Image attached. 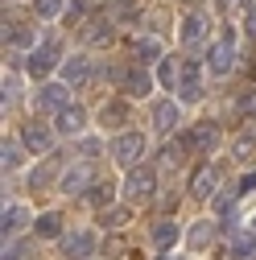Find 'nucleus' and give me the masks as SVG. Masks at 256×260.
Masks as SVG:
<instances>
[{
    "instance_id": "f257e3e1",
    "label": "nucleus",
    "mask_w": 256,
    "mask_h": 260,
    "mask_svg": "<svg viewBox=\"0 0 256 260\" xmlns=\"http://www.w3.org/2000/svg\"><path fill=\"white\" fill-rule=\"evenodd\" d=\"M207 67H211V75H232L236 71V34H232V25L219 29L215 46L207 50Z\"/></svg>"
},
{
    "instance_id": "f03ea898",
    "label": "nucleus",
    "mask_w": 256,
    "mask_h": 260,
    "mask_svg": "<svg viewBox=\"0 0 256 260\" xmlns=\"http://www.w3.org/2000/svg\"><path fill=\"white\" fill-rule=\"evenodd\" d=\"M145 149H149L145 133H120V137L112 141V157H116V166H128V170H137V166H141Z\"/></svg>"
},
{
    "instance_id": "7ed1b4c3",
    "label": "nucleus",
    "mask_w": 256,
    "mask_h": 260,
    "mask_svg": "<svg viewBox=\"0 0 256 260\" xmlns=\"http://www.w3.org/2000/svg\"><path fill=\"white\" fill-rule=\"evenodd\" d=\"M124 190H128V199H133V203H149V199H153V190H157V170H153V166H137V170H128Z\"/></svg>"
},
{
    "instance_id": "20e7f679",
    "label": "nucleus",
    "mask_w": 256,
    "mask_h": 260,
    "mask_svg": "<svg viewBox=\"0 0 256 260\" xmlns=\"http://www.w3.org/2000/svg\"><path fill=\"white\" fill-rule=\"evenodd\" d=\"M95 182H100V178H95V166H91V161H79L75 170H62L58 190H67V194H91Z\"/></svg>"
},
{
    "instance_id": "39448f33",
    "label": "nucleus",
    "mask_w": 256,
    "mask_h": 260,
    "mask_svg": "<svg viewBox=\"0 0 256 260\" xmlns=\"http://www.w3.org/2000/svg\"><path fill=\"white\" fill-rule=\"evenodd\" d=\"M58 38H46L38 50H29V62H25V67H29V75H34V79H46L54 67H58Z\"/></svg>"
},
{
    "instance_id": "423d86ee",
    "label": "nucleus",
    "mask_w": 256,
    "mask_h": 260,
    "mask_svg": "<svg viewBox=\"0 0 256 260\" xmlns=\"http://www.w3.org/2000/svg\"><path fill=\"white\" fill-rule=\"evenodd\" d=\"M178 100H182V104H199V100H203V71H199V62H182Z\"/></svg>"
},
{
    "instance_id": "0eeeda50",
    "label": "nucleus",
    "mask_w": 256,
    "mask_h": 260,
    "mask_svg": "<svg viewBox=\"0 0 256 260\" xmlns=\"http://www.w3.org/2000/svg\"><path fill=\"white\" fill-rule=\"evenodd\" d=\"M71 104V87L67 83H42V91H38V112H62Z\"/></svg>"
},
{
    "instance_id": "6e6552de",
    "label": "nucleus",
    "mask_w": 256,
    "mask_h": 260,
    "mask_svg": "<svg viewBox=\"0 0 256 260\" xmlns=\"http://www.w3.org/2000/svg\"><path fill=\"white\" fill-rule=\"evenodd\" d=\"M219 145V124H211V120H203V124H195L186 133V149L190 153H211Z\"/></svg>"
},
{
    "instance_id": "1a4fd4ad",
    "label": "nucleus",
    "mask_w": 256,
    "mask_h": 260,
    "mask_svg": "<svg viewBox=\"0 0 256 260\" xmlns=\"http://www.w3.org/2000/svg\"><path fill=\"white\" fill-rule=\"evenodd\" d=\"M91 75H95V67H91L87 54H75V58L62 62V83H67V87H87Z\"/></svg>"
},
{
    "instance_id": "9d476101",
    "label": "nucleus",
    "mask_w": 256,
    "mask_h": 260,
    "mask_svg": "<svg viewBox=\"0 0 256 260\" xmlns=\"http://www.w3.org/2000/svg\"><path fill=\"white\" fill-rule=\"evenodd\" d=\"M21 145H25L29 153H50V149H54V133H50L46 124L29 120V124L21 128Z\"/></svg>"
},
{
    "instance_id": "9b49d317",
    "label": "nucleus",
    "mask_w": 256,
    "mask_h": 260,
    "mask_svg": "<svg viewBox=\"0 0 256 260\" xmlns=\"http://www.w3.org/2000/svg\"><path fill=\"white\" fill-rule=\"evenodd\" d=\"M215 186H219V166H199L190 174V194L195 199H215Z\"/></svg>"
},
{
    "instance_id": "f8f14e48",
    "label": "nucleus",
    "mask_w": 256,
    "mask_h": 260,
    "mask_svg": "<svg viewBox=\"0 0 256 260\" xmlns=\"http://www.w3.org/2000/svg\"><path fill=\"white\" fill-rule=\"evenodd\" d=\"M83 124H87V112L79 108V104H67L58 116H54V133H62V137H75V133H83Z\"/></svg>"
},
{
    "instance_id": "ddd939ff",
    "label": "nucleus",
    "mask_w": 256,
    "mask_h": 260,
    "mask_svg": "<svg viewBox=\"0 0 256 260\" xmlns=\"http://www.w3.org/2000/svg\"><path fill=\"white\" fill-rule=\"evenodd\" d=\"M120 87H124V95H133V100H145V95L153 91V75H149L145 67H128Z\"/></svg>"
},
{
    "instance_id": "4468645a",
    "label": "nucleus",
    "mask_w": 256,
    "mask_h": 260,
    "mask_svg": "<svg viewBox=\"0 0 256 260\" xmlns=\"http://www.w3.org/2000/svg\"><path fill=\"white\" fill-rule=\"evenodd\" d=\"M182 120V108L174 104V95H170V100H157L153 104V128H157V133H174V124Z\"/></svg>"
},
{
    "instance_id": "2eb2a0df",
    "label": "nucleus",
    "mask_w": 256,
    "mask_h": 260,
    "mask_svg": "<svg viewBox=\"0 0 256 260\" xmlns=\"http://www.w3.org/2000/svg\"><path fill=\"white\" fill-rule=\"evenodd\" d=\"M95 252V232H75V236H62V256L71 260H87Z\"/></svg>"
},
{
    "instance_id": "dca6fc26",
    "label": "nucleus",
    "mask_w": 256,
    "mask_h": 260,
    "mask_svg": "<svg viewBox=\"0 0 256 260\" xmlns=\"http://www.w3.org/2000/svg\"><path fill=\"white\" fill-rule=\"evenodd\" d=\"M178 240H182V227H178L174 219H157V223H153V244L162 248V252H170Z\"/></svg>"
},
{
    "instance_id": "f3484780",
    "label": "nucleus",
    "mask_w": 256,
    "mask_h": 260,
    "mask_svg": "<svg viewBox=\"0 0 256 260\" xmlns=\"http://www.w3.org/2000/svg\"><path fill=\"white\" fill-rule=\"evenodd\" d=\"M5 50H38V46H34V29L5 21Z\"/></svg>"
},
{
    "instance_id": "a211bd4d",
    "label": "nucleus",
    "mask_w": 256,
    "mask_h": 260,
    "mask_svg": "<svg viewBox=\"0 0 256 260\" xmlns=\"http://www.w3.org/2000/svg\"><path fill=\"white\" fill-rule=\"evenodd\" d=\"M100 124H104V128H116V133H120V128L128 124V104H124V100L104 104V108H100Z\"/></svg>"
},
{
    "instance_id": "6ab92c4d",
    "label": "nucleus",
    "mask_w": 256,
    "mask_h": 260,
    "mask_svg": "<svg viewBox=\"0 0 256 260\" xmlns=\"http://www.w3.org/2000/svg\"><path fill=\"white\" fill-rule=\"evenodd\" d=\"M112 199H116V182H112V178H100V182L91 186V194H87V203H91L95 211H108Z\"/></svg>"
},
{
    "instance_id": "aec40b11",
    "label": "nucleus",
    "mask_w": 256,
    "mask_h": 260,
    "mask_svg": "<svg viewBox=\"0 0 256 260\" xmlns=\"http://www.w3.org/2000/svg\"><path fill=\"white\" fill-rule=\"evenodd\" d=\"M25 219H29V211H25V207H5V215H0V232H5V240L21 232Z\"/></svg>"
},
{
    "instance_id": "412c9836",
    "label": "nucleus",
    "mask_w": 256,
    "mask_h": 260,
    "mask_svg": "<svg viewBox=\"0 0 256 260\" xmlns=\"http://www.w3.org/2000/svg\"><path fill=\"white\" fill-rule=\"evenodd\" d=\"M133 58H137V67H149V62H162V46H157V38H141L133 46Z\"/></svg>"
},
{
    "instance_id": "4be33fe9",
    "label": "nucleus",
    "mask_w": 256,
    "mask_h": 260,
    "mask_svg": "<svg viewBox=\"0 0 256 260\" xmlns=\"http://www.w3.org/2000/svg\"><path fill=\"white\" fill-rule=\"evenodd\" d=\"M58 170H62V161H58V157H50L46 166H38V170H34V178H29V186H34V190H46V186H50V182L58 178Z\"/></svg>"
},
{
    "instance_id": "5701e85b",
    "label": "nucleus",
    "mask_w": 256,
    "mask_h": 260,
    "mask_svg": "<svg viewBox=\"0 0 256 260\" xmlns=\"http://www.w3.org/2000/svg\"><path fill=\"white\" fill-rule=\"evenodd\" d=\"M34 227H38V236H42V240H58V236H62V215H58V211H46Z\"/></svg>"
},
{
    "instance_id": "b1692460",
    "label": "nucleus",
    "mask_w": 256,
    "mask_h": 260,
    "mask_svg": "<svg viewBox=\"0 0 256 260\" xmlns=\"http://www.w3.org/2000/svg\"><path fill=\"white\" fill-rule=\"evenodd\" d=\"M178 79H182V62H174V58L157 62V83L162 87H178Z\"/></svg>"
},
{
    "instance_id": "393cba45",
    "label": "nucleus",
    "mask_w": 256,
    "mask_h": 260,
    "mask_svg": "<svg viewBox=\"0 0 256 260\" xmlns=\"http://www.w3.org/2000/svg\"><path fill=\"white\" fill-rule=\"evenodd\" d=\"M83 38H87L91 46H112V25H108V21H95V25L83 29Z\"/></svg>"
},
{
    "instance_id": "a878e982",
    "label": "nucleus",
    "mask_w": 256,
    "mask_h": 260,
    "mask_svg": "<svg viewBox=\"0 0 256 260\" xmlns=\"http://www.w3.org/2000/svg\"><path fill=\"white\" fill-rule=\"evenodd\" d=\"M128 219H133L128 207H108V211H100V223L112 227V232H116V227H128Z\"/></svg>"
},
{
    "instance_id": "bb28decb",
    "label": "nucleus",
    "mask_w": 256,
    "mask_h": 260,
    "mask_svg": "<svg viewBox=\"0 0 256 260\" xmlns=\"http://www.w3.org/2000/svg\"><path fill=\"white\" fill-rule=\"evenodd\" d=\"M232 256H240V260L256 256V232H240V236L232 240Z\"/></svg>"
},
{
    "instance_id": "cd10ccee",
    "label": "nucleus",
    "mask_w": 256,
    "mask_h": 260,
    "mask_svg": "<svg viewBox=\"0 0 256 260\" xmlns=\"http://www.w3.org/2000/svg\"><path fill=\"white\" fill-rule=\"evenodd\" d=\"M232 157H236V161H252V157H256V137H252V133H240L236 145H232Z\"/></svg>"
},
{
    "instance_id": "c85d7f7f",
    "label": "nucleus",
    "mask_w": 256,
    "mask_h": 260,
    "mask_svg": "<svg viewBox=\"0 0 256 260\" xmlns=\"http://www.w3.org/2000/svg\"><path fill=\"white\" fill-rule=\"evenodd\" d=\"M199 38H203V17H199V13H190V17L182 21V42H186V46H195Z\"/></svg>"
},
{
    "instance_id": "c756f323",
    "label": "nucleus",
    "mask_w": 256,
    "mask_h": 260,
    "mask_svg": "<svg viewBox=\"0 0 256 260\" xmlns=\"http://www.w3.org/2000/svg\"><path fill=\"white\" fill-rule=\"evenodd\" d=\"M240 199H244V194H240V186H232V190L215 194V199H211V203H215V215H228V211H232V207H236Z\"/></svg>"
},
{
    "instance_id": "7c9ffc66",
    "label": "nucleus",
    "mask_w": 256,
    "mask_h": 260,
    "mask_svg": "<svg viewBox=\"0 0 256 260\" xmlns=\"http://www.w3.org/2000/svg\"><path fill=\"white\" fill-rule=\"evenodd\" d=\"M0 166H5V174L21 166V145H17V141H5V145H0Z\"/></svg>"
},
{
    "instance_id": "2f4dec72",
    "label": "nucleus",
    "mask_w": 256,
    "mask_h": 260,
    "mask_svg": "<svg viewBox=\"0 0 256 260\" xmlns=\"http://www.w3.org/2000/svg\"><path fill=\"white\" fill-rule=\"evenodd\" d=\"M34 244L29 240H17V244H5V260H34Z\"/></svg>"
},
{
    "instance_id": "473e14b6",
    "label": "nucleus",
    "mask_w": 256,
    "mask_h": 260,
    "mask_svg": "<svg viewBox=\"0 0 256 260\" xmlns=\"http://www.w3.org/2000/svg\"><path fill=\"white\" fill-rule=\"evenodd\" d=\"M236 116H240V120H252V116H256V87H248L240 100H236Z\"/></svg>"
},
{
    "instance_id": "72a5a7b5",
    "label": "nucleus",
    "mask_w": 256,
    "mask_h": 260,
    "mask_svg": "<svg viewBox=\"0 0 256 260\" xmlns=\"http://www.w3.org/2000/svg\"><path fill=\"white\" fill-rule=\"evenodd\" d=\"M62 9H67V0H34V13H38L42 21H54Z\"/></svg>"
},
{
    "instance_id": "f704fd0d",
    "label": "nucleus",
    "mask_w": 256,
    "mask_h": 260,
    "mask_svg": "<svg viewBox=\"0 0 256 260\" xmlns=\"http://www.w3.org/2000/svg\"><path fill=\"white\" fill-rule=\"evenodd\" d=\"M207 244H211V223L203 219L195 232H190V248H207Z\"/></svg>"
},
{
    "instance_id": "c9c22d12",
    "label": "nucleus",
    "mask_w": 256,
    "mask_h": 260,
    "mask_svg": "<svg viewBox=\"0 0 256 260\" xmlns=\"http://www.w3.org/2000/svg\"><path fill=\"white\" fill-rule=\"evenodd\" d=\"M67 21L71 25H83L87 21V0H71V5H67Z\"/></svg>"
},
{
    "instance_id": "e433bc0d",
    "label": "nucleus",
    "mask_w": 256,
    "mask_h": 260,
    "mask_svg": "<svg viewBox=\"0 0 256 260\" xmlns=\"http://www.w3.org/2000/svg\"><path fill=\"white\" fill-rule=\"evenodd\" d=\"M248 9H252V0H219V13H228V17L248 13Z\"/></svg>"
},
{
    "instance_id": "4c0bfd02",
    "label": "nucleus",
    "mask_w": 256,
    "mask_h": 260,
    "mask_svg": "<svg viewBox=\"0 0 256 260\" xmlns=\"http://www.w3.org/2000/svg\"><path fill=\"white\" fill-rule=\"evenodd\" d=\"M244 34L256 42V9H248V13H244Z\"/></svg>"
},
{
    "instance_id": "58836bf2",
    "label": "nucleus",
    "mask_w": 256,
    "mask_h": 260,
    "mask_svg": "<svg viewBox=\"0 0 256 260\" xmlns=\"http://www.w3.org/2000/svg\"><path fill=\"white\" fill-rule=\"evenodd\" d=\"M240 194H256V174H244L240 178Z\"/></svg>"
},
{
    "instance_id": "ea45409f",
    "label": "nucleus",
    "mask_w": 256,
    "mask_h": 260,
    "mask_svg": "<svg viewBox=\"0 0 256 260\" xmlns=\"http://www.w3.org/2000/svg\"><path fill=\"white\" fill-rule=\"evenodd\" d=\"M157 260H174V256H157Z\"/></svg>"
},
{
    "instance_id": "a19ab883",
    "label": "nucleus",
    "mask_w": 256,
    "mask_h": 260,
    "mask_svg": "<svg viewBox=\"0 0 256 260\" xmlns=\"http://www.w3.org/2000/svg\"><path fill=\"white\" fill-rule=\"evenodd\" d=\"M252 232H256V223H252Z\"/></svg>"
}]
</instances>
